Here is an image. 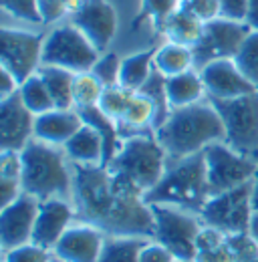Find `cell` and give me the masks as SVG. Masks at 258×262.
<instances>
[{"instance_id":"cell-17","label":"cell","mask_w":258,"mask_h":262,"mask_svg":"<svg viewBox=\"0 0 258 262\" xmlns=\"http://www.w3.org/2000/svg\"><path fill=\"white\" fill-rule=\"evenodd\" d=\"M107 234L87 222H75L55 244L53 258L57 262H97Z\"/></svg>"},{"instance_id":"cell-21","label":"cell","mask_w":258,"mask_h":262,"mask_svg":"<svg viewBox=\"0 0 258 262\" xmlns=\"http://www.w3.org/2000/svg\"><path fill=\"white\" fill-rule=\"evenodd\" d=\"M64 154L73 165H103L105 147L103 139L95 127L83 121V127L77 131L63 145Z\"/></svg>"},{"instance_id":"cell-39","label":"cell","mask_w":258,"mask_h":262,"mask_svg":"<svg viewBox=\"0 0 258 262\" xmlns=\"http://www.w3.org/2000/svg\"><path fill=\"white\" fill-rule=\"evenodd\" d=\"M220 16L236 23H246L248 0H220Z\"/></svg>"},{"instance_id":"cell-16","label":"cell","mask_w":258,"mask_h":262,"mask_svg":"<svg viewBox=\"0 0 258 262\" xmlns=\"http://www.w3.org/2000/svg\"><path fill=\"white\" fill-rule=\"evenodd\" d=\"M34 115L27 109L18 91L0 99V147L2 151H23L34 139Z\"/></svg>"},{"instance_id":"cell-10","label":"cell","mask_w":258,"mask_h":262,"mask_svg":"<svg viewBox=\"0 0 258 262\" xmlns=\"http://www.w3.org/2000/svg\"><path fill=\"white\" fill-rule=\"evenodd\" d=\"M204 162L210 194H220L250 184L258 169V164L252 156H244L232 149L226 141L208 145L204 149Z\"/></svg>"},{"instance_id":"cell-14","label":"cell","mask_w":258,"mask_h":262,"mask_svg":"<svg viewBox=\"0 0 258 262\" xmlns=\"http://www.w3.org/2000/svg\"><path fill=\"white\" fill-rule=\"evenodd\" d=\"M40 200L31 194H20L14 202L0 212V244L2 250H12L16 246L32 242V232L36 224Z\"/></svg>"},{"instance_id":"cell-45","label":"cell","mask_w":258,"mask_h":262,"mask_svg":"<svg viewBox=\"0 0 258 262\" xmlns=\"http://www.w3.org/2000/svg\"><path fill=\"white\" fill-rule=\"evenodd\" d=\"M252 158H254V162H256V164H258V151H256V154H254V156H252Z\"/></svg>"},{"instance_id":"cell-7","label":"cell","mask_w":258,"mask_h":262,"mask_svg":"<svg viewBox=\"0 0 258 262\" xmlns=\"http://www.w3.org/2000/svg\"><path fill=\"white\" fill-rule=\"evenodd\" d=\"M224 123V141L244 156L258 151V91L234 99H210Z\"/></svg>"},{"instance_id":"cell-37","label":"cell","mask_w":258,"mask_h":262,"mask_svg":"<svg viewBox=\"0 0 258 262\" xmlns=\"http://www.w3.org/2000/svg\"><path fill=\"white\" fill-rule=\"evenodd\" d=\"M83 0H40L42 23H57L64 14H73Z\"/></svg>"},{"instance_id":"cell-25","label":"cell","mask_w":258,"mask_h":262,"mask_svg":"<svg viewBox=\"0 0 258 262\" xmlns=\"http://www.w3.org/2000/svg\"><path fill=\"white\" fill-rule=\"evenodd\" d=\"M154 67H156V71L161 73L165 79L192 71V69H196L192 47H186V45H178V42L167 40L165 45H161V47L156 49Z\"/></svg>"},{"instance_id":"cell-11","label":"cell","mask_w":258,"mask_h":262,"mask_svg":"<svg viewBox=\"0 0 258 262\" xmlns=\"http://www.w3.org/2000/svg\"><path fill=\"white\" fill-rule=\"evenodd\" d=\"M252 29L246 23H236L228 18H216L206 23L202 38L192 47L193 65L200 71L202 67L222 59H234Z\"/></svg>"},{"instance_id":"cell-9","label":"cell","mask_w":258,"mask_h":262,"mask_svg":"<svg viewBox=\"0 0 258 262\" xmlns=\"http://www.w3.org/2000/svg\"><path fill=\"white\" fill-rule=\"evenodd\" d=\"M252 214H254L252 182L228 192L212 194L204 204V208L200 210V218L204 226L220 230L224 234L248 232Z\"/></svg>"},{"instance_id":"cell-23","label":"cell","mask_w":258,"mask_h":262,"mask_svg":"<svg viewBox=\"0 0 258 262\" xmlns=\"http://www.w3.org/2000/svg\"><path fill=\"white\" fill-rule=\"evenodd\" d=\"M165 91H167V101H169L171 109L190 107V105L204 101V97L208 99L202 75L198 69H192V71L176 75V77H167Z\"/></svg>"},{"instance_id":"cell-31","label":"cell","mask_w":258,"mask_h":262,"mask_svg":"<svg viewBox=\"0 0 258 262\" xmlns=\"http://www.w3.org/2000/svg\"><path fill=\"white\" fill-rule=\"evenodd\" d=\"M131 97H133V91H129L121 85H113V87H105L103 89V95L99 99V109L111 117L113 121H121L125 111H127L129 103H131Z\"/></svg>"},{"instance_id":"cell-6","label":"cell","mask_w":258,"mask_h":262,"mask_svg":"<svg viewBox=\"0 0 258 262\" xmlns=\"http://www.w3.org/2000/svg\"><path fill=\"white\" fill-rule=\"evenodd\" d=\"M149 206L154 210V220H156L154 240L169 248L178 260L193 262L198 236L204 230L200 214L167 204H149Z\"/></svg>"},{"instance_id":"cell-13","label":"cell","mask_w":258,"mask_h":262,"mask_svg":"<svg viewBox=\"0 0 258 262\" xmlns=\"http://www.w3.org/2000/svg\"><path fill=\"white\" fill-rule=\"evenodd\" d=\"M256 256L258 244L250 232L224 234L204 226L198 236L193 262H252Z\"/></svg>"},{"instance_id":"cell-19","label":"cell","mask_w":258,"mask_h":262,"mask_svg":"<svg viewBox=\"0 0 258 262\" xmlns=\"http://www.w3.org/2000/svg\"><path fill=\"white\" fill-rule=\"evenodd\" d=\"M208 99H234L254 93V85L240 73L234 59H222L200 69Z\"/></svg>"},{"instance_id":"cell-40","label":"cell","mask_w":258,"mask_h":262,"mask_svg":"<svg viewBox=\"0 0 258 262\" xmlns=\"http://www.w3.org/2000/svg\"><path fill=\"white\" fill-rule=\"evenodd\" d=\"M196 16L204 23L220 18V0H186Z\"/></svg>"},{"instance_id":"cell-43","label":"cell","mask_w":258,"mask_h":262,"mask_svg":"<svg viewBox=\"0 0 258 262\" xmlns=\"http://www.w3.org/2000/svg\"><path fill=\"white\" fill-rule=\"evenodd\" d=\"M248 232H250V236L256 240V244H258V210H254V214H252V220H250V228H248Z\"/></svg>"},{"instance_id":"cell-4","label":"cell","mask_w":258,"mask_h":262,"mask_svg":"<svg viewBox=\"0 0 258 262\" xmlns=\"http://www.w3.org/2000/svg\"><path fill=\"white\" fill-rule=\"evenodd\" d=\"M169 164L165 149L156 133L125 135L117 156L109 162V171L143 196L154 190L163 178Z\"/></svg>"},{"instance_id":"cell-34","label":"cell","mask_w":258,"mask_h":262,"mask_svg":"<svg viewBox=\"0 0 258 262\" xmlns=\"http://www.w3.org/2000/svg\"><path fill=\"white\" fill-rule=\"evenodd\" d=\"M4 12H8L10 16L18 18V20H27L40 25L42 23V14H40V0H0Z\"/></svg>"},{"instance_id":"cell-24","label":"cell","mask_w":258,"mask_h":262,"mask_svg":"<svg viewBox=\"0 0 258 262\" xmlns=\"http://www.w3.org/2000/svg\"><path fill=\"white\" fill-rule=\"evenodd\" d=\"M156 119H158V109H156L154 101L137 91V93H133L127 111H125L123 119L119 121V129L121 133L129 131V135L149 133V131L156 133Z\"/></svg>"},{"instance_id":"cell-18","label":"cell","mask_w":258,"mask_h":262,"mask_svg":"<svg viewBox=\"0 0 258 262\" xmlns=\"http://www.w3.org/2000/svg\"><path fill=\"white\" fill-rule=\"evenodd\" d=\"M75 218H77V212L71 200L53 198V200L40 202L34 232H32V242L47 250H53L55 244L61 240V236L75 224Z\"/></svg>"},{"instance_id":"cell-26","label":"cell","mask_w":258,"mask_h":262,"mask_svg":"<svg viewBox=\"0 0 258 262\" xmlns=\"http://www.w3.org/2000/svg\"><path fill=\"white\" fill-rule=\"evenodd\" d=\"M154 55H156V49H147V51H139V53H133V55L125 57L121 61L119 85L133 91V93H137L147 83L152 73L156 71Z\"/></svg>"},{"instance_id":"cell-41","label":"cell","mask_w":258,"mask_h":262,"mask_svg":"<svg viewBox=\"0 0 258 262\" xmlns=\"http://www.w3.org/2000/svg\"><path fill=\"white\" fill-rule=\"evenodd\" d=\"M20 83L14 79V75L10 71H6L4 67H0V99L10 97L18 91Z\"/></svg>"},{"instance_id":"cell-22","label":"cell","mask_w":258,"mask_h":262,"mask_svg":"<svg viewBox=\"0 0 258 262\" xmlns=\"http://www.w3.org/2000/svg\"><path fill=\"white\" fill-rule=\"evenodd\" d=\"M204 27H206V23L196 16V12L190 8V4L186 0H182V4L167 16V20L163 23L161 29L167 36V40L193 47L202 38Z\"/></svg>"},{"instance_id":"cell-5","label":"cell","mask_w":258,"mask_h":262,"mask_svg":"<svg viewBox=\"0 0 258 262\" xmlns=\"http://www.w3.org/2000/svg\"><path fill=\"white\" fill-rule=\"evenodd\" d=\"M210 196L212 194L208 186L206 162L202 151L182 160H169L160 184L145 194V202L178 206L200 214Z\"/></svg>"},{"instance_id":"cell-44","label":"cell","mask_w":258,"mask_h":262,"mask_svg":"<svg viewBox=\"0 0 258 262\" xmlns=\"http://www.w3.org/2000/svg\"><path fill=\"white\" fill-rule=\"evenodd\" d=\"M252 206H254V210H258V169L252 178Z\"/></svg>"},{"instance_id":"cell-2","label":"cell","mask_w":258,"mask_h":262,"mask_svg":"<svg viewBox=\"0 0 258 262\" xmlns=\"http://www.w3.org/2000/svg\"><path fill=\"white\" fill-rule=\"evenodd\" d=\"M156 137L169 160H182L202 154L208 145L224 141V123L210 99L190 107L171 109Z\"/></svg>"},{"instance_id":"cell-48","label":"cell","mask_w":258,"mask_h":262,"mask_svg":"<svg viewBox=\"0 0 258 262\" xmlns=\"http://www.w3.org/2000/svg\"><path fill=\"white\" fill-rule=\"evenodd\" d=\"M178 262H186V260H178Z\"/></svg>"},{"instance_id":"cell-8","label":"cell","mask_w":258,"mask_h":262,"mask_svg":"<svg viewBox=\"0 0 258 262\" xmlns=\"http://www.w3.org/2000/svg\"><path fill=\"white\" fill-rule=\"evenodd\" d=\"M99 51L73 23L59 25L45 36L42 65L61 67L71 73H87L99 59Z\"/></svg>"},{"instance_id":"cell-3","label":"cell","mask_w":258,"mask_h":262,"mask_svg":"<svg viewBox=\"0 0 258 262\" xmlns=\"http://www.w3.org/2000/svg\"><path fill=\"white\" fill-rule=\"evenodd\" d=\"M23 160V192L40 202L64 198L73 202V164L63 147L38 139L20 151Z\"/></svg>"},{"instance_id":"cell-12","label":"cell","mask_w":258,"mask_h":262,"mask_svg":"<svg viewBox=\"0 0 258 262\" xmlns=\"http://www.w3.org/2000/svg\"><path fill=\"white\" fill-rule=\"evenodd\" d=\"M45 36L20 29L0 31V65L14 75L18 83L36 75L42 67Z\"/></svg>"},{"instance_id":"cell-15","label":"cell","mask_w":258,"mask_h":262,"mask_svg":"<svg viewBox=\"0 0 258 262\" xmlns=\"http://www.w3.org/2000/svg\"><path fill=\"white\" fill-rule=\"evenodd\" d=\"M73 25L99 53H105L117 33V12L109 0H83L73 12Z\"/></svg>"},{"instance_id":"cell-38","label":"cell","mask_w":258,"mask_h":262,"mask_svg":"<svg viewBox=\"0 0 258 262\" xmlns=\"http://www.w3.org/2000/svg\"><path fill=\"white\" fill-rule=\"evenodd\" d=\"M139 262H178L174 256V252L169 248H165L158 240H147L145 246L139 252Z\"/></svg>"},{"instance_id":"cell-1","label":"cell","mask_w":258,"mask_h":262,"mask_svg":"<svg viewBox=\"0 0 258 262\" xmlns=\"http://www.w3.org/2000/svg\"><path fill=\"white\" fill-rule=\"evenodd\" d=\"M73 206L79 222L97 226L107 236L154 238L156 220L145 196L107 165H73Z\"/></svg>"},{"instance_id":"cell-33","label":"cell","mask_w":258,"mask_h":262,"mask_svg":"<svg viewBox=\"0 0 258 262\" xmlns=\"http://www.w3.org/2000/svg\"><path fill=\"white\" fill-rule=\"evenodd\" d=\"M121 57L113 51L101 53L97 63L93 65L91 73L95 75L97 79L103 83V87H113L119 85V75H121Z\"/></svg>"},{"instance_id":"cell-36","label":"cell","mask_w":258,"mask_h":262,"mask_svg":"<svg viewBox=\"0 0 258 262\" xmlns=\"http://www.w3.org/2000/svg\"><path fill=\"white\" fill-rule=\"evenodd\" d=\"M53 260V252L29 242V244H23V246H16L12 250H6L4 252V262H51Z\"/></svg>"},{"instance_id":"cell-42","label":"cell","mask_w":258,"mask_h":262,"mask_svg":"<svg viewBox=\"0 0 258 262\" xmlns=\"http://www.w3.org/2000/svg\"><path fill=\"white\" fill-rule=\"evenodd\" d=\"M246 25L258 31V0H248V16H246Z\"/></svg>"},{"instance_id":"cell-30","label":"cell","mask_w":258,"mask_h":262,"mask_svg":"<svg viewBox=\"0 0 258 262\" xmlns=\"http://www.w3.org/2000/svg\"><path fill=\"white\" fill-rule=\"evenodd\" d=\"M103 83L97 79L91 71L87 73H77L75 75V85H73V99H75V109H87L97 107L99 99L103 95Z\"/></svg>"},{"instance_id":"cell-46","label":"cell","mask_w":258,"mask_h":262,"mask_svg":"<svg viewBox=\"0 0 258 262\" xmlns=\"http://www.w3.org/2000/svg\"><path fill=\"white\" fill-rule=\"evenodd\" d=\"M252 262H258V256H256V258H254V260H252Z\"/></svg>"},{"instance_id":"cell-20","label":"cell","mask_w":258,"mask_h":262,"mask_svg":"<svg viewBox=\"0 0 258 262\" xmlns=\"http://www.w3.org/2000/svg\"><path fill=\"white\" fill-rule=\"evenodd\" d=\"M81 127L83 117L77 109H51L34 119V139L63 147Z\"/></svg>"},{"instance_id":"cell-35","label":"cell","mask_w":258,"mask_h":262,"mask_svg":"<svg viewBox=\"0 0 258 262\" xmlns=\"http://www.w3.org/2000/svg\"><path fill=\"white\" fill-rule=\"evenodd\" d=\"M182 4V0H141V10H139V16H137V23L141 18H152L156 20L158 25L163 27V23L167 20V16Z\"/></svg>"},{"instance_id":"cell-29","label":"cell","mask_w":258,"mask_h":262,"mask_svg":"<svg viewBox=\"0 0 258 262\" xmlns=\"http://www.w3.org/2000/svg\"><path fill=\"white\" fill-rule=\"evenodd\" d=\"M18 95H20L23 103L27 105V109L31 111L34 117H38V115H42V113H47L51 109H57L53 99H51V93H49L47 85H45V81H42V77L38 73L20 83Z\"/></svg>"},{"instance_id":"cell-27","label":"cell","mask_w":258,"mask_h":262,"mask_svg":"<svg viewBox=\"0 0 258 262\" xmlns=\"http://www.w3.org/2000/svg\"><path fill=\"white\" fill-rule=\"evenodd\" d=\"M38 75L42 77L51 99L57 109H75V99H73V85H75V75L61 67L42 65L38 69Z\"/></svg>"},{"instance_id":"cell-28","label":"cell","mask_w":258,"mask_h":262,"mask_svg":"<svg viewBox=\"0 0 258 262\" xmlns=\"http://www.w3.org/2000/svg\"><path fill=\"white\" fill-rule=\"evenodd\" d=\"M147 240L137 236H107L97 262H139V252Z\"/></svg>"},{"instance_id":"cell-32","label":"cell","mask_w":258,"mask_h":262,"mask_svg":"<svg viewBox=\"0 0 258 262\" xmlns=\"http://www.w3.org/2000/svg\"><path fill=\"white\" fill-rule=\"evenodd\" d=\"M234 63L258 91V31H252L248 34V38L236 53Z\"/></svg>"},{"instance_id":"cell-47","label":"cell","mask_w":258,"mask_h":262,"mask_svg":"<svg viewBox=\"0 0 258 262\" xmlns=\"http://www.w3.org/2000/svg\"><path fill=\"white\" fill-rule=\"evenodd\" d=\"M51 262H57V260H55V258H53V260H51Z\"/></svg>"}]
</instances>
